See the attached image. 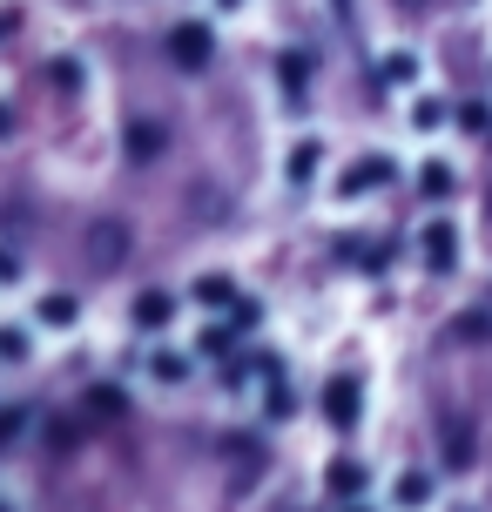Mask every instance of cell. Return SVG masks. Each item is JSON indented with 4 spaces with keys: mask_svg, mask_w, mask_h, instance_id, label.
<instances>
[{
    "mask_svg": "<svg viewBox=\"0 0 492 512\" xmlns=\"http://www.w3.org/2000/svg\"><path fill=\"white\" fill-rule=\"evenodd\" d=\"M472 459H479V452H472V432H466V418H445V465H452V472H466Z\"/></svg>",
    "mask_w": 492,
    "mask_h": 512,
    "instance_id": "10",
    "label": "cell"
},
{
    "mask_svg": "<svg viewBox=\"0 0 492 512\" xmlns=\"http://www.w3.org/2000/svg\"><path fill=\"white\" fill-rule=\"evenodd\" d=\"M0 358H7V364H27V331H0Z\"/></svg>",
    "mask_w": 492,
    "mask_h": 512,
    "instance_id": "21",
    "label": "cell"
},
{
    "mask_svg": "<svg viewBox=\"0 0 492 512\" xmlns=\"http://www.w3.org/2000/svg\"><path fill=\"white\" fill-rule=\"evenodd\" d=\"M385 81H418V61H412V54H391V61H385Z\"/></svg>",
    "mask_w": 492,
    "mask_h": 512,
    "instance_id": "22",
    "label": "cell"
},
{
    "mask_svg": "<svg viewBox=\"0 0 492 512\" xmlns=\"http://www.w3.org/2000/svg\"><path fill=\"white\" fill-rule=\"evenodd\" d=\"M358 398H364V384L358 378H331L324 384V398H317V411H324V418H331L337 432H351V425H358Z\"/></svg>",
    "mask_w": 492,
    "mask_h": 512,
    "instance_id": "2",
    "label": "cell"
},
{
    "mask_svg": "<svg viewBox=\"0 0 492 512\" xmlns=\"http://www.w3.org/2000/svg\"><path fill=\"white\" fill-rule=\"evenodd\" d=\"M317 162H324V142H297V149H290V182H297V189H311Z\"/></svg>",
    "mask_w": 492,
    "mask_h": 512,
    "instance_id": "13",
    "label": "cell"
},
{
    "mask_svg": "<svg viewBox=\"0 0 492 512\" xmlns=\"http://www.w3.org/2000/svg\"><path fill=\"white\" fill-rule=\"evenodd\" d=\"M391 176H398L391 155H364V162H351V176L337 182V189H344V196H364V189H378V182H391Z\"/></svg>",
    "mask_w": 492,
    "mask_h": 512,
    "instance_id": "4",
    "label": "cell"
},
{
    "mask_svg": "<svg viewBox=\"0 0 492 512\" xmlns=\"http://www.w3.org/2000/svg\"><path fill=\"white\" fill-rule=\"evenodd\" d=\"M122 250H129V243H122V230H115V223L88 230V256H95V263H122Z\"/></svg>",
    "mask_w": 492,
    "mask_h": 512,
    "instance_id": "14",
    "label": "cell"
},
{
    "mask_svg": "<svg viewBox=\"0 0 492 512\" xmlns=\"http://www.w3.org/2000/svg\"><path fill=\"white\" fill-rule=\"evenodd\" d=\"M290 411H297V398H290L284 384H277V391H270V418H290Z\"/></svg>",
    "mask_w": 492,
    "mask_h": 512,
    "instance_id": "25",
    "label": "cell"
},
{
    "mask_svg": "<svg viewBox=\"0 0 492 512\" xmlns=\"http://www.w3.org/2000/svg\"><path fill=\"white\" fill-rule=\"evenodd\" d=\"M189 297H196L203 310H236V283L223 277V270H203V277L189 283Z\"/></svg>",
    "mask_w": 492,
    "mask_h": 512,
    "instance_id": "6",
    "label": "cell"
},
{
    "mask_svg": "<svg viewBox=\"0 0 492 512\" xmlns=\"http://www.w3.org/2000/svg\"><path fill=\"white\" fill-rule=\"evenodd\" d=\"M169 317H176V297H169V290H142V297H135V324H142V331H162Z\"/></svg>",
    "mask_w": 492,
    "mask_h": 512,
    "instance_id": "8",
    "label": "cell"
},
{
    "mask_svg": "<svg viewBox=\"0 0 492 512\" xmlns=\"http://www.w3.org/2000/svg\"><path fill=\"white\" fill-rule=\"evenodd\" d=\"M452 189H459V176H452V162H425V169H418V196H432V203H445Z\"/></svg>",
    "mask_w": 492,
    "mask_h": 512,
    "instance_id": "11",
    "label": "cell"
},
{
    "mask_svg": "<svg viewBox=\"0 0 492 512\" xmlns=\"http://www.w3.org/2000/svg\"><path fill=\"white\" fill-rule=\"evenodd\" d=\"M391 499H398L405 512H425L432 499H439V479H432V472H418V465H412V472L398 479V492H391Z\"/></svg>",
    "mask_w": 492,
    "mask_h": 512,
    "instance_id": "7",
    "label": "cell"
},
{
    "mask_svg": "<svg viewBox=\"0 0 492 512\" xmlns=\"http://www.w3.org/2000/svg\"><path fill=\"white\" fill-rule=\"evenodd\" d=\"M439 122H445V102H432V95H425V102L412 108V128L425 135V128H439Z\"/></svg>",
    "mask_w": 492,
    "mask_h": 512,
    "instance_id": "20",
    "label": "cell"
},
{
    "mask_svg": "<svg viewBox=\"0 0 492 512\" xmlns=\"http://www.w3.org/2000/svg\"><path fill=\"white\" fill-rule=\"evenodd\" d=\"M88 411H95V418H115V411H122V391H115V384H95V391H88Z\"/></svg>",
    "mask_w": 492,
    "mask_h": 512,
    "instance_id": "19",
    "label": "cell"
},
{
    "mask_svg": "<svg viewBox=\"0 0 492 512\" xmlns=\"http://www.w3.org/2000/svg\"><path fill=\"white\" fill-rule=\"evenodd\" d=\"M277 81H284L290 102H304V81H311V54H284V61H277Z\"/></svg>",
    "mask_w": 492,
    "mask_h": 512,
    "instance_id": "12",
    "label": "cell"
},
{
    "mask_svg": "<svg viewBox=\"0 0 492 512\" xmlns=\"http://www.w3.org/2000/svg\"><path fill=\"white\" fill-rule=\"evenodd\" d=\"M14 277H21V263H14L7 250H0V283H14Z\"/></svg>",
    "mask_w": 492,
    "mask_h": 512,
    "instance_id": "26",
    "label": "cell"
},
{
    "mask_svg": "<svg viewBox=\"0 0 492 512\" xmlns=\"http://www.w3.org/2000/svg\"><path fill=\"white\" fill-rule=\"evenodd\" d=\"M34 317H41L48 331H68V324H75L81 310H75V297H41V304H34Z\"/></svg>",
    "mask_w": 492,
    "mask_h": 512,
    "instance_id": "15",
    "label": "cell"
},
{
    "mask_svg": "<svg viewBox=\"0 0 492 512\" xmlns=\"http://www.w3.org/2000/svg\"><path fill=\"white\" fill-rule=\"evenodd\" d=\"M0 135H14V108L0 102Z\"/></svg>",
    "mask_w": 492,
    "mask_h": 512,
    "instance_id": "27",
    "label": "cell"
},
{
    "mask_svg": "<svg viewBox=\"0 0 492 512\" xmlns=\"http://www.w3.org/2000/svg\"><path fill=\"white\" fill-rule=\"evenodd\" d=\"M149 371H156L162 384H182V378H189V358H176V351H156V358H149Z\"/></svg>",
    "mask_w": 492,
    "mask_h": 512,
    "instance_id": "17",
    "label": "cell"
},
{
    "mask_svg": "<svg viewBox=\"0 0 492 512\" xmlns=\"http://www.w3.org/2000/svg\"><path fill=\"white\" fill-rule=\"evenodd\" d=\"M162 149H169V128L162 122H129V155L135 162H156Z\"/></svg>",
    "mask_w": 492,
    "mask_h": 512,
    "instance_id": "9",
    "label": "cell"
},
{
    "mask_svg": "<svg viewBox=\"0 0 492 512\" xmlns=\"http://www.w3.org/2000/svg\"><path fill=\"white\" fill-rule=\"evenodd\" d=\"M324 486H331L337 499H358V492L371 486V465H364V459H331V472H324Z\"/></svg>",
    "mask_w": 492,
    "mask_h": 512,
    "instance_id": "5",
    "label": "cell"
},
{
    "mask_svg": "<svg viewBox=\"0 0 492 512\" xmlns=\"http://www.w3.org/2000/svg\"><path fill=\"white\" fill-rule=\"evenodd\" d=\"M459 128H466V135H492V108L486 102H466V108H459Z\"/></svg>",
    "mask_w": 492,
    "mask_h": 512,
    "instance_id": "18",
    "label": "cell"
},
{
    "mask_svg": "<svg viewBox=\"0 0 492 512\" xmlns=\"http://www.w3.org/2000/svg\"><path fill=\"white\" fill-rule=\"evenodd\" d=\"M48 75H54V88H81V61H54Z\"/></svg>",
    "mask_w": 492,
    "mask_h": 512,
    "instance_id": "24",
    "label": "cell"
},
{
    "mask_svg": "<svg viewBox=\"0 0 492 512\" xmlns=\"http://www.w3.org/2000/svg\"><path fill=\"white\" fill-rule=\"evenodd\" d=\"M196 351H203V358H230V351H236V331H223V324H203Z\"/></svg>",
    "mask_w": 492,
    "mask_h": 512,
    "instance_id": "16",
    "label": "cell"
},
{
    "mask_svg": "<svg viewBox=\"0 0 492 512\" xmlns=\"http://www.w3.org/2000/svg\"><path fill=\"white\" fill-rule=\"evenodd\" d=\"M418 250H425V270H432V277H452V270H459V230H452V223H425V243H418Z\"/></svg>",
    "mask_w": 492,
    "mask_h": 512,
    "instance_id": "3",
    "label": "cell"
},
{
    "mask_svg": "<svg viewBox=\"0 0 492 512\" xmlns=\"http://www.w3.org/2000/svg\"><path fill=\"white\" fill-rule=\"evenodd\" d=\"M263 324V304H250V297H236V331H257Z\"/></svg>",
    "mask_w": 492,
    "mask_h": 512,
    "instance_id": "23",
    "label": "cell"
},
{
    "mask_svg": "<svg viewBox=\"0 0 492 512\" xmlns=\"http://www.w3.org/2000/svg\"><path fill=\"white\" fill-rule=\"evenodd\" d=\"M209 54H216V34H209V21H176V27H169V61H176L182 75H203Z\"/></svg>",
    "mask_w": 492,
    "mask_h": 512,
    "instance_id": "1",
    "label": "cell"
},
{
    "mask_svg": "<svg viewBox=\"0 0 492 512\" xmlns=\"http://www.w3.org/2000/svg\"><path fill=\"white\" fill-rule=\"evenodd\" d=\"M351 512H364V506H351Z\"/></svg>",
    "mask_w": 492,
    "mask_h": 512,
    "instance_id": "28",
    "label": "cell"
}]
</instances>
